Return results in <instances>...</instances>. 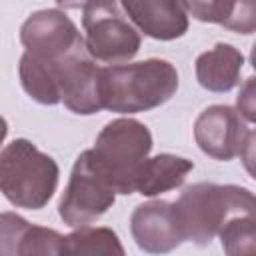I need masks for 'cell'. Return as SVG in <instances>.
I'll list each match as a JSON object with an SVG mask.
<instances>
[{
  "label": "cell",
  "instance_id": "9",
  "mask_svg": "<svg viewBox=\"0 0 256 256\" xmlns=\"http://www.w3.org/2000/svg\"><path fill=\"white\" fill-rule=\"evenodd\" d=\"M82 40L84 36L62 10H38L20 28V42L26 52L46 60H58Z\"/></svg>",
  "mask_w": 256,
  "mask_h": 256
},
{
  "label": "cell",
  "instance_id": "10",
  "mask_svg": "<svg viewBox=\"0 0 256 256\" xmlns=\"http://www.w3.org/2000/svg\"><path fill=\"white\" fill-rule=\"evenodd\" d=\"M130 232L138 248L152 254L170 252L186 240L176 204L166 200H150L136 206L130 216Z\"/></svg>",
  "mask_w": 256,
  "mask_h": 256
},
{
  "label": "cell",
  "instance_id": "5",
  "mask_svg": "<svg viewBox=\"0 0 256 256\" xmlns=\"http://www.w3.org/2000/svg\"><path fill=\"white\" fill-rule=\"evenodd\" d=\"M84 42L94 60L124 64L140 50V30L132 24L120 0H90L84 8Z\"/></svg>",
  "mask_w": 256,
  "mask_h": 256
},
{
  "label": "cell",
  "instance_id": "20",
  "mask_svg": "<svg viewBox=\"0 0 256 256\" xmlns=\"http://www.w3.org/2000/svg\"><path fill=\"white\" fill-rule=\"evenodd\" d=\"M240 158H242V164H244L246 172L256 180V130L248 132V136L244 140V146L240 150Z\"/></svg>",
  "mask_w": 256,
  "mask_h": 256
},
{
  "label": "cell",
  "instance_id": "4",
  "mask_svg": "<svg viewBox=\"0 0 256 256\" xmlns=\"http://www.w3.org/2000/svg\"><path fill=\"white\" fill-rule=\"evenodd\" d=\"M152 150L150 130L134 118H116L108 122L94 148L86 150L94 168L108 180L116 194H132L136 176Z\"/></svg>",
  "mask_w": 256,
  "mask_h": 256
},
{
  "label": "cell",
  "instance_id": "2",
  "mask_svg": "<svg viewBox=\"0 0 256 256\" xmlns=\"http://www.w3.org/2000/svg\"><path fill=\"white\" fill-rule=\"evenodd\" d=\"M186 240L198 246L210 244L226 220L242 214L256 216V194L236 184L198 182L174 202Z\"/></svg>",
  "mask_w": 256,
  "mask_h": 256
},
{
  "label": "cell",
  "instance_id": "15",
  "mask_svg": "<svg viewBox=\"0 0 256 256\" xmlns=\"http://www.w3.org/2000/svg\"><path fill=\"white\" fill-rule=\"evenodd\" d=\"M18 74H20L22 88L36 102L52 106V104H58L62 100L52 60L40 58L32 52H24L20 58Z\"/></svg>",
  "mask_w": 256,
  "mask_h": 256
},
{
  "label": "cell",
  "instance_id": "22",
  "mask_svg": "<svg viewBox=\"0 0 256 256\" xmlns=\"http://www.w3.org/2000/svg\"><path fill=\"white\" fill-rule=\"evenodd\" d=\"M250 64L254 66V70H256V42L252 44V52H250Z\"/></svg>",
  "mask_w": 256,
  "mask_h": 256
},
{
  "label": "cell",
  "instance_id": "12",
  "mask_svg": "<svg viewBox=\"0 0 256 256\" xmlns=\"http://www.w3.org/2000/svg\"><path fill=\"white\" fill-rule=\"evenodd\" d=\"M0 240L4 256L66 254V236L50 228L32 226L22 216L12 212H4L0 216Z\"/></svg>",
  "mask_w": 256,
  "mask_h": 256
},
{
  "label": "cell",
  "instance_id": "1",
  "mask_svg": "<svg viewBox=\"0 0 256 256\" xmlns=\"http://www.w3.org/2000/svg\"><path fill=\"white\" fill-rule=\"evenodd\" d=\"M178 90V72L168 60L150 58L102 68V106L132 114L168 102Z\"/></svg>",
  "mask_w": 256,
  "mask_h": 256
},
{
  "label": "cell",
  "instance_id": "11",
  "mask_svg": "<svg viewBox=\"0 0 256 256\" xmlns=\"http://www.w3.org/2000/svg\"><path fill=\"white\" fill-rule=\"evenodd\" d=\"M132 24L154 40H176L188 30L182 0H120Z\"/></svg>",
  "mask_w": 256,
  "mask_h": 256
},
{
  "label": "cell",
  "instance_id": "3",
  "mask_svg": "<svg viewBox=\"0 0 256 256\" xmlns=\"http://www.w3.org/2000/svg\"><path fill=\"white\" fill-rule=\"evenodd\" d=\"M58 164L30 140L16 138L0 154V190L4 198L26 210H40L58 186Z\"/></svg>",
  "mask_w": 256,
  "mask_h": 256
},
{
  "label": "cell",
  "instance_id": "13",
  "mask_svg": "<svg viewBox=\"0 0 256 256\" xmlns=\"http://www.w3.org/2000/svg\"><path fill=\"white\" fill-rule=\"evenodd\" d=\"M242 64L244 56L238 48L218 42L212 50H206L196 58V80L210 92H228L238 84Z\"/></svg>",
  "mask_w": 256,
  "mask_h": 256
},
{
  "label": "cell",
  "instance_id": "7",
  "mask_svg": "<svg viewBox=\"0 0 256 256\" xmlns=\"http://www.w3.org/2000/svg\"><path fill=\"white\" fill-rule=\"evenodd\" d=\"M54 62L60 96L74 114L90 116L102 110V68L96 66L92 54L82 40L68 54Z\"/></svg>",
  "mask_w": 256,
  "mask_h": 256
},
{
  "label": "cell",
  "instance_id": "8",
  "mask_svg": "<svg viewBox=\"0 0 256 256\" xmlns=\"http://www.w3.org/2000/svg\"><path fill=\"white\" fill-rule=\"evenodd\" d=\"M248 136L242 114L226 104H214L202 110L194 122L198 148L214 160H232L240 154Z\"/></svg>",
  "mask_w": 256,
  "mask_h": 256
},
{
  "label": "cell",
  "instance_id": "6",
  "mask_svg": "<svg viewBox=\"0 0 256 256\" xmlns=\"http://www.w3.org/2000/svg\"><path fill=\"white\" fill-rule=\"evenodd\" d=\"M114 198L116 190L94 168L84 150L74 162L68 186L58 204V214L68 226H86L96 222L114 204Z\"/></svg>",
  "mask_w": 256,
  "mask_h": 256
},
{
  "label": "cell",
  "instance_id": "17",
  "mask_svg": "<svg viewBox=\"0 0 256 256\" xmlns=\"http://www.w3.org/2000/svg\"><path fill=\"white\" fill-rule=\"evenodd\" d=\"M218 236L222 250L230 256L256 254V216L242 214L226 220Z\"/></svg>",
  "mask_w": 256,
  "mask_h": 256
},
{
  "label": "cell",
  "instance_id": "21",
  "mask_svg": "<svg viewBox=\"0 0 256 256\" xmlns=\"http://www.w3.org/2000/svg\"><path fill=\"white\" fill-rule=\"evenodd\" d=\"M90 0H56V4L64 10H78V8H84Z\"/></svg>",
  "mask_w": 256,
  "mask_h": 256
},
{
  "label": "cell",
  "instance_id": "14",
  "mask_svg": "<svg viewBox=\"0 0 256 256\" xmlns=\"http://www.w3.org/2000/svg\"><path fill=\"white\" fill-rule=\"evenodd\" d=\"M192 168V160L174 154H158L146 158L138 170L134 192L142 196H158L162 192L174 190L184 184Z\"/></svg>",
  "mask_w": 256,
  "mask_h": 256
},
{
  "label": "cell",
  "instance_id": "18",
  "mask_svg": "<svg viewBox=\"0 0 256 256\" xmlns=\"http://www.w3.org/2000/svg\"><path fill=\"white\" fill-rule=\"evenodd\" d=\"M240 2L242 0H182L186 12L192 18L200 22L220 24L224 28L234 22Z\"/></svg>",
  "mask_w": 256,
  "mask_h": 256
},
{
  "label": "cell",
  "instance_id": "16",
  "mask_svg": "<svg viewBox=\"0 0 256 256\" xmlns=\"http://www.w3.org/2000/svg\"><path fill=\"white\" fill-rule=\"evenodd\" d=\"M66 254L74 256H100V254H124V248L110 228H100V226H78L72 234L66 236Z\"/></svg>",
  "mask_w": 256,
  "mask_h": 256
},
{
  "label": "cell",
  "instance_id": "19",
  "mask_svg": "<svg viewBox=\"0 0 256 256\" xmlns=\"http://www.w3.org/2000/svg\"><path fill=\"white\" fill-rule=\"evenodd\" d=\"M236 110L244 120L256 124V76L246 78L240 86V92L236 96Z\"/></svg>",
  "mask_w": 256,
  "mask_h": 256
}]
</instances>
